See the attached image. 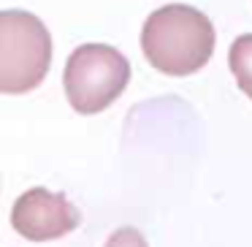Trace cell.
Wrapping results in <instances>:
<instances>
[{"label":"cell","instance_id":"cell-1","mask_svg":"<svg viewBox=\"0 0 252 247\" xmlns=\"http://www.w3.org/2000/svg\"><path fill=\"white\" fill-rule=\"evenodd\" d=\"M141 49L149 66L168 76L201 71L214 52V28L206 14L171 3L149 14L141 28Z\"/></svg>","mask_w":252,"mask_h":247},{"label":"cell","instance_id":"cell-2","mask_svg":"<svg viewBox=\"0 0 252 247\" xmlns=\"http://www.w3.org/2000/svg\"><path fill=\"white\" fill-rule=\"evenodd\" d=\"M52 66V35L35 14H0V93L35 90Z\"/></svg>","mask_w":252,"mask_h":247},{"label":"cell","instance_id":"cell-3","mask_svg":"<svg viewBox=\"0 0 252 247\" xmlns=\"http://www.w3.org/2000/svg\"><path fill=\"white\" fill-rule=\"evenodd\" d=\"M130 82V63L109 44H82L71 52L63 73L65 95L79 114L109 109Z\"/></svg>","mask_w":252,"mask_h":247},{"label":"cell","instance_id":"cell-4","mask_svg":"<svg viewBox=\"0 0 252 247\" xmlns=\"http://www.w3.org/2000/svg\"><path fill=\"white\" fill-rule=\"evenodd\" d=\"M11 225L30 242H49L71 234L79 225V212L63 193L30 187L14 201Z\"/></svg>","mask_w":252,"mask_h":247},{"label":"cell","instance_id":"cell-5","mask_svg":"<svg viewBox=\"0 0 252 247\" xmlns=\"http://www.w3.org/2000/svg\"><path fill=\"white\" fill-rule=\"evenodd\" d=\"M228 66L236 76V84L252 101V35H239L228 49Z\"/></svg>","mask_w":252,"mask_h":247},{"label":"cell","instance_id":"cell-6","mask_svg":"<svg viewBox=\"0 0 252 247\" xmlns=\"http://www.w3.org/2000/svg\"><path fill=\"white\" fill-rule=\"evenodd\" d=\"M103 247H149V245H147V239H144L141 231H136V228H117Z\"/></svg>","mask_w":252,"mask_h":247}]
</instances>
